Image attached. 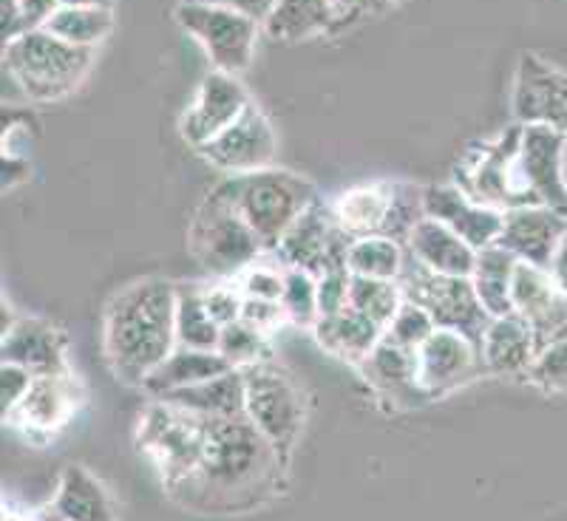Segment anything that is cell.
<instances>
[{"instance_id":"cell-1","label":"cell","mask_w":567,"mask_h":521,"mask_svg":"<svg viewBox=\"0 0 567 521\" xmlns=\"http://www.w3.org/2000/svg\"><path fill=\"white\" fill-rule=\"evenodd\" d=\"M284 465L270 439L247 417L205 419L199 468L179 488V499L205 513H233L265 502Z\"/></svg>"},{"instance_id":"cell-2","label":"cell","mask_w":567,"mask_h":521,"mask_svg":"<svg viewBox=\"0 0 567 521\" xmlns=\"http://www.w3.org/2000/svg\"><path fill=\"white\" fill-rule=\"evenodd\" d=\"M176 301L179 286L145 278L109 301L103 346L111 372L128 386L145 383L151 372L176 348Z\"/></svg>"},{"instance_id":"cell-3","label":"cell","mask_w":567,"mask_h":521,"mask_svg":"<svg viewBox=\"0 0 567 521\" xmlns=\"http://www.w3.org/2000/svg\"><path fill=\"white\" fill-rule=\"evenodd\" d=\"M221 187L267 252H276L287 230L301 219V212L310 210L321 199L310 179L276 168L225 176Z\"/></svg>"},{"instance_id":"cell-4","label":"cell","mask_w":567,"mask_h":521,"mask_svg":"<svg viewBox=\"0 0 567 521\" xmlns=\"http://www.w3.org/2000/svg\"><path fill=\"white\" fill-rule=\"evenodd\" d=\"M3 69L34 103H58L78 91L91 69V49H80L52 32L23 34L3 43Z\"/></svg>"},{"instance_id":"cell-5","label":"cell","mask_w":567,"mask_h":521,"mask_svg":"<svg viewBox=\"0 0 567 521\" xmlns=\"http://www.w3.org/2000/svg\"><path fill=\"white\" fill-rule=\"evenodd\" d=\"M187 244L196 264L213 278L241 275L250 264H256L258 256H265V244L258 241L241 212L236 210L233 199L221 187V181L213 187L205 201L196 210L187 232Z\"/></svg>"},{"instance_id":"cell-6","label":"cell","mask_w":567,"mask_h":521,"mask_svg":"<svg viewBox=\"0 0 567 521\" xmlns=\"http://www.w3.org/2000/svg\"><path fill=\"white\" fill-rule=\"evenodd\" d=\"M349 239H394L406 244L414 227L425 219L423 187L412 181H369L349 187L332 205Z\"/></svg>"},{"instance_id":"cell-7","label":"cell","mask_w":567,"mask_h":521,"mask_svg":"<svg viewBox=\"0 0 567 521\" xmlns=\"http://www.w3.org/2000/svg\"><path fill=\"white\" fill-rule=\"evenodd\" d=\"M202 434H205V419L162 399H154L142 411L136 428L140 448L148 454L168 490H179L199 468Z\"/></svg>"},{"instance_id":"cell-8","label":"cell","mask_w":567,"mask_h":521,"mask_svg":"<svg viewBox=\"0 0 567 521\" xmlns=\"http://www.w3.org/2000/svg\"><path fill=\"white\" fill-rule=\"evenodd\" d=\"M239 372L245 374L247 419L270 439L278 457L287 462L292 445L301 437L303 417H307V403H303L301 388L296 386L290 374L278 368L272 361L239 368Z\"/></svg>"},{"instance_id":"cell-9","label":"cell","mask_w":567,"mask_h":521,"mask_svg":"<svg viewBox=\"0 0 567 521\" xmlns=\"http://www.w3.org/2000/svg\"><path fill=\"white\" fill-rule=\"evenodd\" d=\"M400 290L406 301L417 303L432 315L437 329H452L471 341H483L491 315L483 310L477 292L471 286V278L440 275V272L425 270L409 256L406 270L400 275Z\"/></svg>"},{"instance_id":"cell-10","label":"cell","mask_w":567,"mask_h":521,"mask_svg":"<svg viewBox=\"0 0 567 521\" xmlns=\"http://www.w3.org/2000/svg\"><path fill=\"white\" fill-rule=\"evenodd\" d=\"M176 20L205 49L213 69L236 77L250 65L258 29L265 27L239 9L216 7V3H179Z\"/></svg>"},{"instance_id":"cell-11","label":"cell","mask_w":567,"mask_h":521,"mask_svg":"<svg viewBox=\"0 0 567 521\" xmlns=\"http://www.w3.org/2000/svg\"><path fill=\"white\" fill-rule=\"evenodd\" d=\"M349 247H352V239L338 225L332 205L318 199L287 230V236H284L272 256L287 270H303L318 278L329 270L347 267Z\"/></svg>"},{"instance_id":"cell-12","label":"cell","mask_w":567,"mask_h":521,"mask_svg":"<svg viewBox=\"0 0 567 521\" xmlns=\"http://www.w3.org/2000/svg\"><path fill=\"white\" fill-rule=\"evenodd\" d=\"M519 136L523 125L505 131L503 136L491 145L471 148L465 161L457 168V181L471 199L483 205L496 207V210H511V207L528 205L516 181V150H519Z\"/></svg>"},{"instance_id":"cell-13","label":"cell","mask_w":567,"mask_h":521,"mask_svg":"<svg viewBox=\"0 0 567 521\" xmlns=\"http://www.w3.org/2000/svg\"><path fill=\"white\" fill-rule=\"evenodd\" d=\"M567 134L545 125H523L516 150V181L528 205H545L567 212L565 179Z\"/></svg>"},{"instance_id":"cell-14","label":"cell","mask_w":567,"mask_h":521,"mask_svg":"<svg viewBox=\"0 0 567 521\" xmlns=\"http://www.w3.org/2000/svg\"><path fill=\"white\" fill-rule=\"evenodd\" d=\"M199 154L207 165H213L225 176L267 170L272 165V156H276V131H272L265 111L250 103L230 128L202 145Z\"/></svg>"},{"instance_id":"cell-15","label":"cell","mask_w":567,"mask_h":521,"mask_svg":"<svg viewBox=\"0 0 567 521\" xmlns=\"http://www.w3.org/2000/svg\"><path fill=\"white\" fill-rule=\"evenodd\" d=\"M511 105L519 125H545L567 134V71L525 52L516 65Z\"/></svg>"},{"instance_id":"cell-16","label":"cell","mask_w":567,"mask_h":521,"mask_svg":"<svg viewBox=\"0 0 567 521\" xmlns=\"http://www.w3.org/2000/svg\"><path fill=\"white\" fill-rule=\"evenodd\" d=\"M250 103V94H247V88L239 83L236 74H225V71L213 69L202 80L194 103L187 105V111L182 114V136H185L187 145H194L199 150L202 145L216 139L221 131L230 128Z\"/></svg>"},{"instance_id":"cell-17","label":"cell","mask_w":567,"mask_h":521,"mask_svg":"<svg viewBox=\"0 0 567 521\" xmlns=\"http://www.w3.org/2000/svg\"><path fill=\"white\" fill-rule=\"evenodd\" d=\"M417 368L420 386L429 392V397H443L465 383L477 381L480 374H488L480 343L452 329H437L423 343L417 352Z\"/></svg>"},{"instance_id":"cell-18","label":"cell","mask_w":567,"mask_h":521,"mask_svg":"<svg viewBox=\"0 0 567 521\" xmlns=\"http://www.w3.org/2000/svg\"><path fill=\"white\" fill-rule=\"evenodd\" d=\"M565 232L567 212L545 205H523L505 210L503 230H499L496 244L508 250L523 264L550 270Z\"/></svg>"},{"instance_id":"cell-19","label":"cell","mask_w":567,"mask_h":521,"mask_svg":"<svg viewBox=\"0 0 567 521\" xmlns=\"http://www.w3.org/2000/svg\"><path fill=\"white\" fill-rule=\"evenodd\" d=\"M423 207L429 219L457 232L460 239L468 241L477 252L496 244L499 230H503L505 210H496V207L471 199L463 187H457L454 181L423 187Z\"/></svg>"},{"instance_id":"cell-20","label":"cell","mask_w":567,"mask_h":521,"mask_svg":"<svg viewBox=\"0 0 567 521\" xmlns=\"http://www.w3.org/2000/svg\"><path fill=\"white\" fill-rule=\"evenodd\" d=\"M514 312L534 329L536 346L545 348L567 337V292L554 281L550 270L516 264Z\"/></svg>"},{"instance_id":"cell-21","label":"cell","mask_w":567,"mask_h":521,"mask_svg":"<svg viewBox=\"0 0 567 521\" xmlns=\"http://www.w3.org/2000/svg\"><path fill=\"white\" fill-rule=\"evenodd\" d=\"M0 361L27 368L34 377L71 374L65 335L43 317H18L7 332H0Z\"/></svg>"},{"instance_id":"cell-22","label":"cell","mask_w":567,"mask_h":521,"mask_svg":"<svg viewBox=\"0 0 567 521\" xmlns=\"http://www.w3.org/2000/svg\"><path fill=\"white\" fill-rule=\"evenodd\" d=\"M80 399H83V388L71 374H60V377H34L32 388L23 397L12 417H7L9 425H18L20 431L29 437H49V434L60 431L74 411H78Z\"/></svg>"},{"instance_id":"cell-23","label":"cell","mask_w":567,"mask_h":521,"mask_svg":"<svg viewBox=\"0 0 567 521\" xmlns=\"http://www.w3.org/2000/svg\"><path fill=\"white\" fill-rule=\"evenodd\" d=\"M358 368H361L369 386L378 388L383 397L394 399L400 406H417V403L432 399L429 392L420 386L417 352H409V348L398 346L386 337L369 352V357Z\"/></svg>"},{"instance_id":"cell-24","label":"cell","mask_w":567,"mask_h":521,"mask_svg":"<svg viewBox=\"0 0 567 521\" xmlns=\"http://www.w3.org/2000/svg\"><path fill=\"white\" fill-rule=\"evenodd\" d=\"M480 348H483L485 372L499 374V377H528L530 363L539 352L534 329L516 312L491 317Z\"/></svg>"},{"instance_id":"cell-25","label":"cell","mask_w":567,"mask_h":521,"mask_svg":"<svg viewBox=\"0 0 567 521\" xmlns=\"http://www.w3.org/2000/svg\"><path fill=\"white\" fill-rule=\"evenodd\" d=\"M406 250L417 264H423L425 270L440 272V275L471 278L474 264H477V250L468 241L460 239L457 232L429 219V216L412 230Z\"/></svg>"},{"instance_id":"cell-26","label":"cell","mask_w":567,"mask_h":521,"mask_svg":"<svg viewBox=\"0 0 567 521\" xmlns=\"http://www.w3.org/2000/svg\"><path fill=\"white\" fill-rule=\"evenodd\" d=\"M225 372H230V363H227L219 352L176 346L174 352L145 377L142 392L148 394L151 399H162L174 392H182V388L213 381V377H219V374Z\"/></svg>"},{"instance_id":"cell-27","label":"cell","mask_w":567,"mask_h":521,"mask_svg":"<svg viewBox=\"0 0 567 521\" xmlns=\"http://www.w3.org/2000/svg\"><path fill=\"white\" fill-rule=\"evenodd\" d=\"M49 513L60 521H116L114 499L83 465L63 470Z\"/></svg>"},{"instance_id":"cell-28","label":"cell","mask_w":567,"mask_h":521,"mask_svg":"<svg viewBox=\"0 0 567 521\" xmlns=\"http://www.w3.org/2000/svg\"><path fill=\"white\" fill-rule=\"evenodd\" d=\"M316 343L332 357H341L343 363L361 366L378 343L383 341V329L358 310L347 306L338 315H323L312 326Z\"/></svg>"},{"instance_id":"cell-29","label":"cell","mask_w":567,"mask_h":521,"mask_svg":"<svg viewBox=\"0 0 567 521\" xmlns=\"http://www.w3.org/2000/svg\"><path fill=\"white\" fill-rule=\"evenodd\" d=\"M162 403H171V406L202 419L247 417L245 374L239 368H230V372L219 374L213 381L199 383V386L168 394V397H162Z\"/></svg>"},{"instance_id":"cell-30","label":"cell","mask_w":567,"mask_h":521,"mask_svg":"<svg viewBox=\"0 0 567 521\" xmlns=\"http://www.w3.org/2000/svg\"><path fill=\"white\" fill-rule=\"evenodd\" d=\"M336 20V0H276V7L265 20V29L272 40L301 43V40L316 38V34H332Z\"/></svg>"},{"instance_id":"cell-31","label":"cell","mask_w":567,"mask_h":521,"mask_svg":"<svg viewBox=\"0 0 567 521\" xmlns=\"http://www.w3.org/2000/svg\"><path fill=\"white\" fill-rule=\"evenodd\" d=\"M516 264L519 261L499 244H491L477 252V264H474V272H471V286H474L480 303H483V310L491 317L514 312Z\"/></svg>"},{"instance_id":"cell-32","label":"cell","mask_w":567,"mask_h":521,"mask_svg":"<svg viewBox=\"0 0 567 521\" xmlns=\"http://www.w3.org/2000/svg\"><path fill=\"white\" fill-rule=\"evenodd\" d=\"M219 341L221 326L207 312L202 286H196V283L179 286V301H176V346L219 352Z\"/></svg>"},{"instance_id":"cell-33","label":"cell","mask_w":567,"mask_h":521,"mask_svg":"<svg viewBox=\"0 0 567 521\" xmlns=\"http://www.w3.org/2000/svg\"><path fill=\"white\" fill-rule=\"evenodd\" d=\"M409 250L394 239L372 236V239L352 241L347 256V270L361 278H383V281H400L406 270Z\"/></svg>"},{"instance_id":"cell-34","label":"cell","mask_w":567,"mask_h":521,"mask_svg":"<svg viewBox=\"0 0 567 521\" xmlns=\"http://www.w3.org/2000/svg\"><path fill=\"white\" fill-rule=\"evenodd\" d=\"M111 27H114V18L109 7H60L45 23V32L80 49H94L103 43Z\"/></svg>"},{"instance_id":"cell-35","label":"cell","mask_w":567,"mask_h":521,"mask_svg":"<svg viewBox=\"0 0 567 521\" xmlns=\"http://www.w3.org/2000/svg\"><path fill=\"white\" fill-rule=\"evenodd\" d=\"M406 295L400 290V281H383V278H361L352 275V290H349V306L367 315L381 329L389 326L398 310L403 306Z\"/></svg>"},{"instance_id":"cell-36","label":"cell","mask_w":567,"mask_h":521,"mask_svg":"<svg viewBox=\"0 0 567 521\" xmlns=\"http://www.w3.org/2000/svg\"><path fill=\"white\" fill-rule=\"evenodd\" d=\"M219 354L230 363V368H250V366H258V363H270L272 361L270 335L252 329L250 323L236 321L230 323V326L221 329Z\"/></svg>"},{"instance_id":"cell-37","label":"cell","mask_w":567,"mask_h":521,"mask_svg":"<svg viewBox=\"0 0 567 521\" xmlns=\"http://www.w3.org/2000/svg\"><path fill=\"white\" fill-rule=\"evenodd\" d=\"M281 306L287 321L301 329H312L321 317L318 312V278L303 270H287L284 267V292Z\"/></svg>"},{"instance_id":"cell-38","label":"cell","mask_w":567,"mask_h":521,"mask_svg":"<svg viewBox=\"0 0 567 521\" xmlns=\"http://www.w3.org/2000/svg\"><path fill=\"white\" fill-rule=\"evenodd\" d=\"M58 9L60 0H3V7H0L3 43L45 29V23L52 20Z\"/></svg>"},{"instance_id":"cell-39","label":"cell","mask_w":567,"mask_h":521,"mask_svg":"<svg viewBox=\"0 0 567 521\" xmlns=\"http://www.w3.org/2000/svg\"><path fill=\"white\" fill-rule=\"evenodd\" d=\"M434 332H437V326H434L432 315H429L423 306H417V303L403 301L398 315H394L392 321H389V326L383 329V337L398 343V346L409 348V352H420L423 343L429 341Z\"/></svg>"},{"instance_id":"cell-40","label":"cell","mask_w":567,"mask_h":521,"mask_svg":"<svg viewBox=\"0 0 567 521\" xmlns=\"http://www.w3.org/2000/svg\"><path fill=\"white\" fill-rule=\"evenodd\" d=\"M525 381H530L536 388L548 394L567 392V337L536 352Z\"/></svg>"},{"instance_id":"cell-41","label":"cell","mask_w":567,"mask_h":521,"mask_svg":"<svg viewBox=\"0 0 567 521\" xmlns=\"http://www.w3.org/2000/svg\"><path fill=\"white\" fill-rule=\"evenodd\" d=\"M202 298H205L207 312L213 315V321L219 323L221 329L230 326V323L241 321V306H245V295H241L239 283L219 278L216 283H207L202 286Z\"/></svg>"},{"instance_id":"cell-42","label":"cell","mask_w":567,"mask_h":521,"mask_svg":"<svg viewBox=\"0 0 567 521\" xmlns=\"http://www.w3.org/2000/svg\"><path fill=\"white\" fill-rule=\"evenodd\" d=\"M236 283L245 298H261V301H281L284 292V267L281 264H256L247 267Z\"/></svg>"},{"instance_id":"cell-43","label":"cell","mask_w":567,"mask_h":521,"mask_svg":"<svg viewBox=\"0 0 567 521\" xmlns=\"http://www.w3.org/2000/svg\"><path fill=\"white\" fill-rule=\"evenodd\" d=\"M349 290H352V272L347 267L318 275V312H321V317L347 310Z\"/></svg>"},{"instance_id":"cell-44","label":"cell","mask_w":567,"mask_h":521,"mask_svg":"<svg viewBox=\"0 0 567 521\" xmlns=\"http://www.w3.org/2000/svg\"><path fill=\"white\" fill-rule=\"evenodd\" d=\"M32 383V372L14 366V363H3V368H0V414H3V419L12 417V411L23 403Z\"/></svg>"},{"instance_id":"cell-45","label":"cell","mask_w":567,"mask_h":521,"mask_svg":"<svg viewBox=\"0 0 567 521\" xmlns=\"http://www.w3.org/2000/svg\"><path fill=\"white\" fill-rule=\"evenodd\" d=\"M241 321L250 323L252 329L272 335L276 329H281L287 321V312H284L281 301H261V298H245V306H241Z\"/></svg>"},{"instance_id":"cell-46","label":"cell","mask_w":567,"mask_h":521,"mask_svg":"<svg viewBox=\"0 0 567 521\" xmlns=\"http://www.w3.org/2000/svg\"><path fill=\"white\" fill-rule=\"evenodd\" d=\"M336 3H338V20L332 32L354 27V23L363 18H374V14L389 12L392 7H398L400 0H336Z\"/></svg>"},{"instance_id":"cell-47","label":"cell","mask_w":567,"mask_h":521,"mask_svg":"<svg viewBox=\"0 0 567 521\" xmlns=\"http://www.w3.org/2000/svg\"><path fill=\"white\" fill-rule=\"evenodd\" d=\"M182 3H216V7L239 9V12L256 18L258 23H265L267 14H270L272 7H276V0H182Z\"/></svg>"},{"instance_id":"cell-48","label":"cell","mask_w":567,"mask_h":521,"mask_svg":"<svg viewBox=\"0 0 567 521\" xmlns=\"http://www.w3.org/2000/svg\"><path fill=\"white\" fill-rule=\"evenodd\" d=\"M0 176H3V190H12L14 185H20L29 176V161L20 159V154H3V170H0Z\"/></svg>"},{"instance_id":"cell-49","label":"cell","mask_w":567,"mask_h":521,"mask_svg":"<svg viewBox=\"0 0 567 521\" xmlns=\"http://www.w3.org/2000/svg\"><path fill=\"white\" fill-rule=\"evenodd\" d=\"M550 275H554V281L567 292V232H565V239H561L559 250H556L554 264H550Z\"/></svg>"},{"instance_id":"cell-50","label":"cell","mask_w":567,"mask_h":521,"mask_svg":"<svg viewBox=\"0 0 567 521\" xmlns=\"http://www.w3.org/2000/svg\"><path fill=\"white\" fill-rule=\"evenodd\" d=\"M60 7H114V0H60Z\"/></svg>"},{"instance_id":"cell-51","label":"cell","mask_w":567,"mask_h":521,"mask_svg":"<svg viewBox=\"0 0 567 521\" xmlns=\"http://www.w3.org/2000/svg\"><path fill=\"white\" fill-rule=\"evenodd\" d=\"M565 179H567V139H565Z\"/></svg>"},{"instance_id":"cell-52","label":"cell","mask_w":567,"mask_h":521,"mask_svg":"<svg viewBox=\"0 0 567 521\" xmlns=\"http://www.w3.org/2000/svg\"><path fill=\"white\" fill-rule=\"evenodd\" d=\"M43 521H60V519H54L52 513H45V515H43Z\"/></svg>"}]
</instances>
